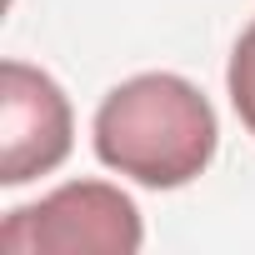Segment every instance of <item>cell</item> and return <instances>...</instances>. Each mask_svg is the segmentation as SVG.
I'll return each instance as SVG.
<instances>
[{
  "mask_svg": "<svg viewBox=\"0 0 255 255\" xmlns=\"http://www.w3.org/2000/svg\"><path fill=\"white\" fill-rule=\"evenodd\" d=\"M90 140L105 170L150 190H180L215 160L220 125L200 85L170 70H150L120 80L100 100Z\"/></svg>",
  "mask_w": 255,
  "mask_h": 255,
  "instance_id": "1",
  "label": "cell"
},
{
  "mask_svg": "<svg viewBox=\"0 0 255 255\" xmlns=\"http://www.w3.org/2000/svg\"><path fill=\"white\" fill-rule=\"evenodd\" d=\"M140 240L135 200L110 180H70L0 220L5 255H135Z\"/></svg>",
  "mask_w": 255,
  "mask_h": 255,
  "instance_id": "2",
  "label": "cell"
},
{
  "mask_svg": "<svg viewBox=\"0 0 255 255\" xmlns=\"http://www.w3.org/2000/svg\"><path fill=\"white\" fill-rule=\"evenodd\" d=\"M70 140L75 125L65 90L45 70L5 60L0 65V185L50 175L70 155Z\"/></svg>",
  "mask_w": 255,
  "mask_h": 255,
  "instance_id": "3",
  "label": "cell"
},
{
  "mask_svg": "<svg viewBox=\"0 0 255 255\" xmlns=\"http://www.w3.org/2000/svg\"><path fill=\"white\" fill-rule=\"evenodd\" d=\"M225 90H230V105L240 115V125L255 135V20L240 30L235 50H230V65H225Z\"/></svg>",
  "mask_w": 255,
  "mask_h": 255,
  "instance_id": "4",
  "label": "cell"
}]
</instances>
